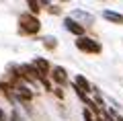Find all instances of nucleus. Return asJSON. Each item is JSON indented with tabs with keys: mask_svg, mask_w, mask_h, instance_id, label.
I'll list each match as a JSON object with an SVG mask.
<instances>
[{
	"mask_svg": "<svg viewBox=\"0 0 123 121\" xmlns=\"http://www.w3.org/2000/svg\"><path fill=\"white\" fill-rule=\"evenodd\" d=\"M18 25H21V31L25 35H37L41 31L39 19H37L35 14H31V13H23L21 17H18Z\"/></svg>",
	"mask_w": 123,
	"mask_h": 121,
	"instance_id": "1",
	"label": "nucleus"
},
{
	"mask_svg": "<svg viewBox=\"0 0 123 121\" xmlns=\"http://www.w3.org/2000/svg\"><path fill=\"white\" fill-rule=\"evenodd\" d=\"M76 47L80 49V51H84V53H101V43H98V41H94V39L92 37H86V35H84V37H76Z\"/></svg>",
	"mask_w": 123,
	"mask_h": 121,
	"instance_id": "2",
	"label": "nucleus"
},
{
	"mask_svg": "<svg viewBox=\"0 0 123 121\" xmlns=\"http://www.w3.org/2000/svg\"><path fill=\"white\" fill-rule=\"evenodd\" d=\"M64 27H66V31H70V33L76 35V37H84V27L80 25L78 21H74L72 17H66V19H64Z\"/></svg>",
	"mask_w": 123,
	"mask_h": 121,
	"instance_id": "3",
	"label": "nucleus"
},
{
	"mask_svg": "<svg viewBox=\"0 0 123 121\" xmlns=\"http://www.w3.org/2000/svg\"><path fill=\"white\" fill-rule=\"evenodd\" d=\"M72 19H74V21H78L82 27L92 25V23H94V17H92V14H88V13H84V10H74V13H72Z\"/></svg>",
	"mask_w": 123,
	"mask_h": 121,
	"instance_id": "4",
	"label": "nucleus"
},
{
	"mask_svg": "<svg viewBox=\"0 0 123 121\" xmlns=\"http://www.w3.org/2000/svg\"><path fill=\"white\" fill-rule=\"evenodd\" d=\"M33 66H35V68L39 70V72L43 74L45 78H47V74H49V72H51V70H53L51 66H49V62L45 60V57H35V60H33Z\"/></svg>",
	"mask_w": 123,
	"mask_h": 121,
	"instance_id": "5",
	"label": "nucleus"
},
{
	"mask_svg": "<svg viewBox=\"0 0 123 121\" xmlns=\"http://www.w3.org/2000/svg\"><path fill=\"white\" fill-rule=\"evenodd\" d=\"M51 80L64 86V84H66V80H68V76H66V70L62 68V66H55V68L51 70Z\"/></svg>",
	"mask_w": 123,
	"mask_h": 121,
	"instance_id": "6",
	"label": "nucleus"
},
{
	"mask_svg": "<svg viewBox=\"0 0 123 121\" xmlns=\"http://www.w3.org/2000/svg\"><path fill=\"white\" fill-rule=\"evenodd\" d=\"M74 86H78L82 92H92L90 82H88V80L82 76V74H76V78H74Z\"/></svg>",
	"mask_w": 123,
	"mask_h": 121,
	"instance_id": "7",
	"label": "nucleus"
},
{
	"mask_svg": "<svg viewBox=\"0 0 123 121\" xmlns=\"http://www.w3.org/2000/svg\"><path fill=\"white\" fill-rule=\"evenodd\" d=\"M103 19L115 23V25H123V14L121 13H115V10H103Z\"/></svg>",
	"mask_w": 123,
	"mask_h": 121,
	"instance_id": "8",
	"label": "nucleus"
},
{
	"mask_svg": "<svg viewBox=\"0 0 123 121\" xmlns=\"http://www.w3.org/2000/svg\"><path fill=\"white\" fill-rule=\"evenodd\" d=\"M27 6H29V13L35 14V17L41 13V8H43V4H41V2H37V0H27Z\"/></svg>",
	"mask_w": 123,
	"mask_h": 121,
	"instance_id": "9",
	"label": "nucleus"
},
{
	"mask_svg": "<svg viewBox=\"0 0 123 121\" xmlns=\"http://www.w3.org/2000/svg\"><path fill=\"white\" fill-rule=\"evenodd\" d=\"M43 45H45L47 49H55V37H51V35L43 37Z\"/></svg>",
	"mask_w": 123,
	"mask_h": 121,
	"instance_id": "10",
	"label": "nucleus"
},
{
	"mask_svg": "<svg viewBox=\"0 0 123 121\" xmlns=\"http://www.w3.org/2000/svg\"><path fill=\"white\" fill-rule=\"evenodd\" d=\"M82 117H84V121H97L94 117H92V111H88V109L82 111Z\"/></svg>",
	"mask_w": 123,
	"mask_h": 121,
	"instance_id": "11",
	"label": "nucleus"
},
{
	"mask_svg": "<svg viewBox=\"0 0 123 121\" xmlns=\"http://www.w3.org/2000/svg\"><path fill=\"white\" fill-rule=\"evenodd\" d=\"M55 95L60 96V99H64V90H62V86H60V88H55Z\"/></svg>",
	"mask_w": 123,
	"mask_h": 121,
	"instance_id": "12",
	"label": "nucleus"
},
{
	"mask_svg": "<svg viewBox=\"0 0 123 121\" xmlns=\"http://www.w3.org/2000/svg\"><path fill=\"white\" fill-rule=\"evenodd\" d=\"M117 121H123V117H121V115H117Z\"/></svg>",
	"mask_w": 123,
	"mask_h": 121,
	"instance_id": "13",
	"label": "nucleus"
}]
</instances>
